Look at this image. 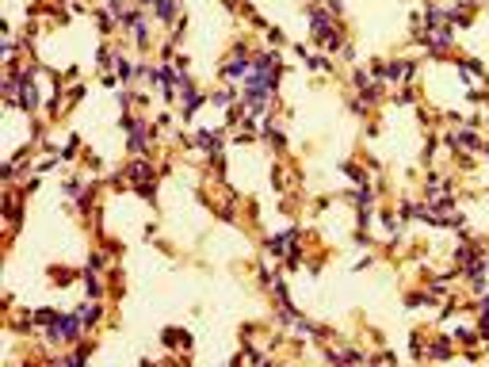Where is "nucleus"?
I'll return each mask as SVG.
<instances>
[{"mask_svg":"<svg viewBox=\"0 0 489 367\" xmlns=\"http://www.w3.org/2000/svg\"><path fill=\"white\" fill-rule=\"evenodd\" d=\"M386 73H390V77H409V65H405V61H398V65H390Z\"/></svg>","mask_w":489,"mask_h":367,"instance_id":"6","label":"nucleus"},{"mask_svg":"<svg viewBox=\"0 0 489 367\" xmlns=\"http://www.w3.org/2000/svg\"><path fill=\"white\" fill-rule=\"evenodd\" d=\"M96 314H100V310H96V306H84V310H81V322H92Z\"/></svg>","mask_w":489,"mask_h":367,"instance_id":"7","label":"nucleus"},{"mask_svg":"<svg viewBox=\"0 0 489 367\" xmlns=\"http://www.w3.org/2000/svg\"><path fill=\"white\" fill-rule=\"evenodd\" d=\"M241 73H248V61L233 58V65H226V77H241Z\"/></svg>","mask_w":489,"mask_h":367,"instance_id":"3","label":"nucleus"},{"mask_svg":"<svg viewBox=\"0 0 489 367\" xmlns=\"http://www.w3.org/2000/svg\"><path fill=\"white\" fill-rule=\"evenodd\" d=\"M130 176L134 180H149V164H130Z\"/></svg>","mask_w":489,"mask_h":367,"instance_id":"5","label":"nucleus"},{"mask_svg":"<svg viewBox=\"0 0 489 367\" xmlns=\"http://www.w3.org/2000/svg\"><path fill=\"white\" fill-rule=\"evenodd\" d=\"M81 325H84L81 318H61V322L54 318V325H50V333H46V337H50V340H77Z\"/></svg>","mask_w":489,"mask_h":367,"instance_id":"1","label":"nucleus"},{"mask_svg":"<svg viewBox=\"0 0 489 367\" xmlns=\"http://www.w3.org/2000/svg\"><path fill=\"white\" fill-rule=\"evenodd\" d=\"M290 241H294V234H283V237H272V245H268V249L275 252V256H279V252H287V245Z\"/></svg>","mask_w":489,"mask_h":367,"instance_id":"2","label":"nucleus"},{"mask_svg":"<svg viewBox=\"0 0 489 367\" xmlns=\"http://www.w3.org/2000/svg\"><path fill=\"white\" fill-rule=\"evenodd\" d=\"M164 340H168V344H184V348L191 344V340H187V333H176V329H172V333H164Z\"/></svg>","mask_w":489,"mask_h":367,"instance_id":"4","label":"nucleus"}]
</instances>
